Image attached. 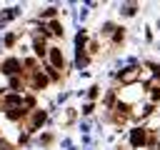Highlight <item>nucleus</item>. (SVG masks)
<instances>
[{
	"label": "nucleus",
	"instance_id": "obj_3",
	"mask_svg": "<svg viewBox=\"0 0 160 150\" xmlns=\"http://www.w3.org/2000/svg\"><path fill=\"white\" fill-rule=\"evenodd\" d=\"M50 58H52V65L55 68H62V55H60L58 48H50Z\"/></svg>",
	"mask_w": 160,
	"mask_h": 150
},
{
	"label": "nucleus",
	"instance_id": "obj_1",
	"mask_svg": "<svg viewBox=\"0 0 160 150\" xmlns=\"http://www.w3.org/2000/svg\"><path fill=\"white\" fill-rule=\"evenodd\" d=\"M2 70H5L8 75H12V72H18V70H20V60H15V58H10V60H5V62H2Z\"/></svg>",
	"mask_w": 160,
	"mask_h": 150
},
{
	"label": "nucleus",
	"instance_id": "obj_4",
	"mask_svg": "<svg viewBox=\"0 0 160 150\" xmlns=\"http://www.w3.org/2000/svg\"><path fill=\"white\" fill-rule=\"evenodd\" d=\"M32 85H35V88H45V85H48V78H45L42 72H38V75L32 78Z\"/></svg>",
	"mask_w": 160,
	"mask_h": 150
},
{
	"label": "nucleus",
	"instance_id": "obj_2",
	"mask_svg": "<svg viewBox=\"0 0 160 150\" xmlns=\"http://www.w3.org/2000/svg\"><path fill=\"white\" fill-rule=\"evenodd\" d=\"M130 142H132V148L142 145V142H145V130H132V138H130Z\"/></svg>",
	"mask_w": 160,
	"mask_h": 150
}]
</instances>
